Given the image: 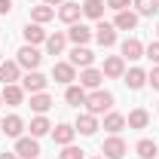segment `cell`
Returning a JSON list of instances; mask_svg holds the SVG:
<instances>
[{"instance_id":"cell-25","label":"cell","mask_w":159,"mask_h":159,"mask_svg":"<svg viewBox=\"0 0 159 159\" xmlns=\"http://www.w3.org/2000/svg\"><path fill=\"white\" fill-rule=\"evenodd\" d=\"M86 95H89V92H86L83 86H74V83L64 89V101H67L70 107H80V104H86Z\"/></svg>"},{"instance_id":"cell-7","label":"cell","mask_w":159,"mask_h":159,"mask_svg":"<svg viewBox=\"0 0 159 159\" xmlns=\"http://www.w3.org/2000/svg\"><path fill=\"white\" fill-rule=\"evenodd\" d=\"M64 34H67V40H70L74 46H86L89 40L95 37V31H92V28H86V25H80V21H77V25H70Z\"/></svg>"},{"instance_id":"cell-17","label":"cell","mask_w":159,"mask_h":159,"mask_svg":"<svg viewBox=\"0 0 159 159\" xmlns=\"http://www.w3.org/2000/svg\"><path fill=\"white\" fill-rule=\"evenodd\" d=\"M0 129H3V135H6V138H21V129H25V122H21V116L9 113V116L0 122Z\"/></svg>"},{"instance_id":"cell-2","label":"cell","mask_w":159,"mask_h":159,"mask_svg":"<svg viewBox=\"0 0 159 159\" xmlns=\"http://www.w3.org/2000/svg\"><path fill=\"white\" fill-rule=\"evenodd\" d=\"M16 61H19V67H25V70H37L40 61H43V55H40L37 46H28V43H25L19 52H16Z\"/></svg>"},{"instance_id":"cell-37","label":"cell","mask_w":159,"mask_h":159,"mask_svg":"<svg viewBox=\"0 0 159 159\" xmlns=\"http://www.w3.org/2000/svg\"><path fill=\"white\" fill-rule=\"evenodd\" d=\"M0 159H19V156H16V150H12V153L6 150V153H0Z\"/></svg>"},{"instance_id":"cell-27","label":"cell","mask_w":159,"mask_h":159,"mask_svg":"<svg viewBox=\"0 0 159 159\" xmlns=\"http://www.w3.org/2000/svg\"><path fill=\"white\" fill-rule=\"evenodd\" d=\"M104 129H107L110 135H119V132L125 129V116H122V113H113V110L104 113Z\"/></svg>"},{"instance_id":"cell-20","label":"cell","mask_w":159,"mask_h":159,"mask_svg":"<svg viewBox=\"0 0 159 159\" xmlns=\"http://www.w3.org/2000/svg\"><path fill=\"white\" fill-rule=\"evenodd\" d=\"M64 46H67V34H64V31H55V34L46 37V52H49V55H61Z\"/></svg>"},{"instance_id":"cell-26","label":"cell","mask_w":159,"mask_h":159,"mask_svg":"<svg viewBox=\"0 0 159 159\" xmlns=\"http://www.w3.org/2000/svg\"><path fill=\"white\" fill-rule=\"evenodd\" d=\"M55 19V6H46V3H40L31 9V21H37V25H46V21Z\"/></svg>"},{"instance_id":"cell-4","label":"cell","mask_w":159,"mask_h":159,"mask_svg":"<svg viewBox=\"0 0 159 159\" xmlns=\"http://www.w3.org/2000/svg\"><path fill=\"white\" fill-rule=\"evenodd\" d=\"M16 156L19 159H37L40 156L37 138H16Z\"/></svg>"},{"instance_id":"cell-16","label":"cell","mask_w":159,"mask_h":159,"mask_svg":"<svg viewBox=\"0 0 159 159\" xmlns=\"http://www.w3.org/2000/svg\"><path fill=\"white\" fill-rule=\"evenodd\" d=\"M80 86L83 89H101V80H104V74L101 70H95V67H83V74H80Z\"/></svg>"},{"instance_id":"cell-19","label":"cell","mask_w":159,"mask_h":159,"mask_svg":"<svg viewBox=\"0 0 159 159\" xmlns=\"http://www.w3.org/2000/svg\"><path fill=\"white\" fill-rule=\"evenodd\" d=\"M74 135H77V129H74V125H67V122H61V125H55V129H52V141H55V144H61V147L74 144Z\"/></svg>"},{"instance_id":"cell-42","label":"cell","mask_w":159,"mask_h":159,"mask_svg":"<svg viewBox=\"0 0 159 159\" xmlns=\"http://www.w3.org/2000/svg\"><path fill=\"white\" fill-rule=\"evenodd\" d=\"M156 31H159V28H156Z\"/></svg>"},{"instance_id":"cell-41","label":"cell","mask_w":159,"mask_h":159,"mask_svg":"<svg viewBox=\"0 0 159 159\" xmlns=\"http://www.w3.org/2000/svg\"><path fill=\"white\" fill-rule=\"evenodd\" d=\"M0 122H3V119H0Z\"/></svg>"},{"instance_id":"cell-5","label":"cell","mask_w":159,"mask_h":159,"mask_svg":"<svg viewBox=\"0 0 159 159\" xmlns=\"http://www.w3.org/2000/svg\"><path fill=\"white\" fill-rule=\"evenodd\" d=\"M52 80H55V83H64V86H70V83L77 80V67H74L70 61H58V64H52Z\"/></svg>"},{"instance_id":"cell-18","label":"cell","mask_w":159,"mask_h":159,"mask_svg":"<svg viewBox=\"0 0 159 159\" xmlns=\"http://www.w3.org/2000/svg\"><path fill=\"white\" fill-rule=\"evenodd\" d=\"M21 34H25V43H28V46L46 43V37H49V34L43 31V25H37V21H34V25H25V31H21Z\"/></svg>"},{"instance_id":"cell-21","label":"cell","mask_w":159,"mask_h":159,"mask_svg":"<svg viewBox=\"0 0 159 159\" xmlns=\"http://www.w3.org/2000/svg\"><path fill=\"white\" fill-rule=\"evenodd\" d=\"M19 61H0V83L9 86V83H19Z\"/></svg>"},{"instance_id":"cell-40","label":"cell","mask_w":159,"mask_h":159,"mask_svg":"<svg viewBox=\"0 0 159 159\" xmlns=\"http://www.w3.org/2000/svg\"><path fill=\"white\" fill-rule=\"evenodd\" d=\"M95 159H104V156H95Z\"/></svg>"},{"instance_id":"cell-30","label":"cell","mask_w":159,"mask_h":159,"mask_svg":"<svg viewBox=\"0 0 159 159\" xmlns=\"http://www.w3.org/2000/svg\"><path fill=\"white\" fill-rule=\"evenodd\" d=\"M52 107V98L46 95V92H37V95H31V110L34 113H46Z\"/></svg>"},{"instance_id":"cell-29","label":"cell","mask_w":159,"mask_h":159,"mask_svg":"<svg viewBox=\"0 0 159 159\" xmlns=\"http://www.w3.org/2000/svg\"><path fill=\"white\" fill-rule=\"evenodd\" d=\"M135 153H138L141 159H153L159 153V147H156V141H153V138H141L138 144H135Z\"/></svg>"},{"instance_id":"cell-28","label":"cell","mask_w":159,"mask_h":159,"mask_svg":"<svg viewBox=\"0 0 159 159\" xmlns=\"http://www.w3.org/2000/svg\"><path fill=\"white\" fill-rule=\"evenodd\" d=\"M147 122H150V113H147L144 107L132 110V113L125 116V125H129V129H147Z\"/></svg>"},{"instance_id":"cell-38","label":"cell","mask_w":159,"mask_h":159,"mask_svg":"<svg viewBox=\"0 0 159 159\" xmlns=\"http://www.w3.org/2000/svg\"><path fill=\"white\" fill-rule=\"evenodd\" d=\"M43 3H46V6H61L64 0H43Z\"/></svg>"},{"instance_id":"cell-13","label":"cell","mask_w":159,"mask_h":159,"mask_svg":"<svg viewBox=\"0 0 159 159\" xmlns=\"http://www.w3.org/2000/svg\"><path fill=\"white\" fill-rule=\"evenodd\" d=\"M95 40H98L104 49H107V46H113V43H116V28H113V25H107V21L101 19L98 28H95Z\"/></svg>"},{"instance_id":"cell-1","label":"cell","mask_w":159,"mask_h":159,"mask_svg":"<svg viewBox=\"0 0 159 159\" xmlns=\"http://www.w3.org/2000/svg\"><path fill=\"white\" fill-rule=\"evenodd\" d=\"M110 107H113V95H110L107 89H92V92L86 95V113H92V116L110 113Z\"/></svg>"},{"instance_id":"cell-14","label":"cell","mask_w":159,"mask_h":159,"mask_svg":"<svg viewBox=\"0 0 159 159\" xmlns=\"http://www.w3.org/2000/svg\"><path fill=\"white\" fill-rule=\"evenodd\" d=\"M122 58H129V61H138V58H144V43H141L138 37L122 40Z\"/></svg>"},{"instance_id":"cell-32","label":"cell","mask_w":159,"mask_h":159,"mask_svg":"<svg viewBox=\"0 0 159 159\" xmlns=\"http://www.w3.org/2000/svg\"><path fill=\"white\" fill-rule=\"evenodd\" d=\"M58 159H83V150H80V147H74V144H67V147L58 153Z\"/></svg>"},{"instance_id":"cell-35","label":"cell","mask_w":159,"mask_h":159,"mask_svg":"<svg viewBox=\"0 0 159 159\" xmlns=\"http://www.w3.org/2000/svg\"><path fill=\"white\" fill-rule=\"evenodd\" d=\"M110 9H116V12H122V9H129L132 6V0H104Z\"/></svg>"},{"instance_id":"cell-31","label":"cell","mask_w":159,"mask_h":159,"mask_svg":"<svg viewBox=\"0 0 159 159\" xmlns=\"http://www.w3.org/2000/svg\"><path fill=\"white\" fill-rule=\"evenodd\" d=\"M132 6L138 9V16H156L159 12V0H132Z\"/></svg>"},{"instance_id":"cell-34","label":"cell","mask_w":159,"mask_h":159,"mask_svg":"<svg viewBox=\"0 0 159 159\" xmlns=\"http://www.w3.org/2000/svg\"><path fill=\"white\" fill-rule=\"evenodd\" d=\"M147 86H150V89H156V92H159V64L153 67V70H150V74H147Z\"/></svg>"},{"instance_id":"cell-3","label":"cell","mask_w":159,"mask_h":159,"mask_svg":"<svg viewBox=\"0 0 159 159\" xmlns=\"http://www.w3.org/2000/svg\"><path fill=\"white\" fill-rule=\"evenodd\" d=\"M125 141L119 138V135H110V138L104 141V147H101V153H104V159H122L125 156Z\"/></svg>"},{"instance_id":"cell-6","label":"cell","mask_w":159,"mask_h":159,"mask_svg":"<svg viewBox=\"0 0 159 159\" xmlns=\"http://www.w3.org/2000/svg\"><path fill=\"white\" fill-rule=\"evenodd\" d=\"M46 83H49V80L43 77L40 70H28V74L21 77V89H25V92H31V95H37V92L46 89Z\"/></svg>"},{"instance_id":"cell-9","label":"cell","mask_w":159,"mask_h":159,"mask_svg":"<svg viewBox=\"0 0 159 159\" xmlns=\"http://www.w3.org/2000/svg\"><path fill=\"white\" fill-rule=\"evenodd\" d=\"M101 74L110 77V80L125 77V58H122V55H110V58H104V70H101Z\"/></svg>"},{"instance_id":"cell-33","label":"cell","mask_w":159,"mask_h":159,"mask_svg":"<svg viewBox=\"0 0 159 159\" xmlns=\"http://www.w3.org/2000/svg\"><path fill=\"white\" fill-rule=\"evenodd\" d=\"M144 55H147L150 61H156V64H159V40H153L150 46H144Z\"/></svg>"},{"instance_id":"cell-39","label":"cell","mask_w":159,"mask_h":159,"mask_svg":"<svg viewBox=\"0 0 159 159\" xmlns=\"http://www.w3.org/2000/svg\"><path fill=\"white\" fill-rule=\"evenodd\" d=\"M0 104H3V92H0Z\"/></svg>"},{"instance_id":"cell-15","label":"cell","mask_w":159,"mask_h":159,"mask_svg":"<svg viewBox=\"0 0 159 159\" xmlns=\"http://www.w3.org/2000/svg\"><path fill=\"white\" fill-rule=\"evenodd\" d=\"M113 28H116V31H135V28H138V12H132V9H122V12H116Z\"/></svg>"},{"instance_id":"cell-10","label":"cell","mask_w":159,"mask_h":159,"mask_svg":"<svg viewBox=\"0 0 159 159\" xmlns=\"http://www.w3.org/2000/svg\"><path fill=\"white\" fill-rule=\"evenodd\" d=\"M80 16H83V6H80V3H70V0H64V3L58 6V19L64 21V25H77Z\"/></svg>"},{"instance_id":"cell-22","label":"cell","mask_w":159,"mask_h":159,"mask_svg":"<svg viewBox=\"0 0 159 159\" xmlns=\"http://www.w3.org/2000/svg\"><path fill=\"white\" fill-rule=\"evenodd\" d=\"M122 83H125L132 92H138V89H144V86H147V74H144L141 67H132V70L122 77Z\"/></svg>"},{"instance_id":"cell-24","label":"cell","mask_w":159,"mask_h":159,"mask_svg":"<svg viewBox=\"0 0 159 159\" xmlns=\"http://www.w3.org/2000/svg\"><path fill=\"white\" fill-rule=\"evenodd\" d=\"M28 129H31V138H43V135H49V132H52V122L43 116V113H37V116L31 119V125H28Z\"/></svg>"},{"instance_id":"cell-23","label":"cell","mask_w":159,"mask_h":159,"mask_svg":"<svg viewBox=\"0 0 159 159\" xmlns=\"http://www.w3.org/2000/svg\"><path fill=\"white\" fill-rule=\"evenodd\" d=\"M80 6H83V16H89V19H95V21L104 19V9H107L104 0H86V3H80Z\"/></svg>"},{"instance_id":"cell-12","label":"cell","mask_w":159,"mask_h":159,"mask_svg":"<svg viewBox=\"0 0 159 159\" xmlns=\"http://www.w3.org/2000/svg\"><path fill=\"white\" fill-rule=\"evenodd\" d=\"M74 129H77L80 135H86V138H89V135H95V132H98L101 125H98V116H92V113H80L77 122H74Z\"/></svg>"},{"instance_id":"cell-36","label":"cell","mask_w":159,"mask_h":159,"mask_svg":"<svg viewBox=\"0 0 159 159\" xmlns=\"http://www.w3.org/2000/svg\"><path fill=\"white\" fill-rule=\"evenodd\" d=\"M12 12V0H0V16H9Z\"/></svg>"},{"instance_id":"cell-8","label":"cell","mask_w":159,"mask_h":159,"mask_svg":"<svg viewBox=\"0 0 159 159\" xmlns=\"http://www.w3.org/2000/svg\"><path fill=\"white\" fill-rule=\"evenodd\" d=\"M70 64H74V67H92V61H95V52H92V49H89V46H74V49H70Z\"/></svg>"},{"instance_id":"cell-11","label":"cell","mask_w":159,"mask_h":159,"mask_svg":"<svg viewBox=\"0 0 159 159\" xmlns=\"http://www.w3.org/2000/svg\"><path fill=\"white\" fill-rule=\"evenodd\" d=\"M0 92H3V104H9V107L25 104V89H21L19 83H9V86H3Z\"/></svg>"}]
</instances>
